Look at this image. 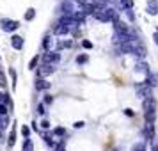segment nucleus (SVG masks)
Here are the masks:
<instances>
[{
    "instance_id": "obj_34",
    "label": "nucleus",
    "mask_w": 158,
    "mask_h": 151,
    "mask_svg": "<svg viewBox=\"0 0 158 151\" xmlns=\"http://www.w3.org/2000/svg\"><path fill=\"white\" fill-rule=\"evenodd\" d=\"M124 114H126V115H130V117H131V115H133V110H131V108H126V110H124Z\"/></svg>"
},
{
    "instance_id": "obj_12",
    "label": "nucleus",
    "mask_w": 158,
    "mask_h": 151,
    "mask_svg": "<svg viewBox=\"0 0 158 151\" xmlns=\"http://www.w3.org/2000/svg\"><path fill=\"white\" fill-rule=\"evenodd\" d=\"M15 141H16V128H13V130H11V133H9L7 148H13V146H15Z\"/></svg>"
},
{
    "instance_id": "obj_31",
    "label": "nucleus",
    "mask_w": 158,
    "mask_h": 151,
    "mask_svg": "<svg viewBox=\"0 0 158 151\" xmlns=\"http://www.w3.org/2000/svg\"><path fill=\"white\" fill-rule=\"evenodd\" d=\"M0 86H2V87L6 86V75H4L2 71H0Z\"/></svg>"
},
{
    "instance_id": "obj_10",
    "label": "nucleus",
    "mask_w": 158,
    "mask_h": 151,
    "mask_svg": "<svg viewBox=\"0 0 158 151\" xmlns=\"http://www.w3.org/2000/svg\"><path fill=\"white\" fill-rule=\"evenodd\" d=\"M11 44H13V48H16V50H22L23 48V37L13 36L11 37Z\"/></svg>"
},
{
    "instance_id": "obj_36",
    "label": "nucleus",
    "mask_w": 158,
    "mask_h": 151,
    "mask_svg": "<svg viewBox=\"0 0 158 151\" xmlns=\"http://www.w3.org/2000/svg\"><path fill=\"white\" fill-rule=\"evenodd\" d=\"M153 37H155V43L158 44V32H155V36H153Z\"/></svg>"
},
{
    "instance_id": "obj_23",
    "label": "nucleus",
    "mask_w": 158,
    "mask_h": 151,
    "mask_svg": "<svg viewBox=\"0 0 158 151\" xmlns=\"http://www.w3.org/2000/svg\"><path fill=\"white\" fill-rule=\"evenodd\" d=\"M23 151H32V141H30V139L25 141V144H23Z\"/></svg>"
},
{
    "instance_id": "obj_33",
    "label": "nucleus",
    "mask_w": 158,
    "mask_h": 151,
    "mask_svg": "<svg viewBox=\"0 0 158 151\" xmlns=\"http://www.w3.org/2000/svg\"><path fill=\"white\" fill-rule=\"evenodd\" d=\"M84 124H85V123H84V121H77V123H75V128H82Z\"/></svg>"
},
{
    "instance_id": "obj_16",
    "label": "nucleus",
    "mask_w": 158,
    "mask_h": 151,
    "mask_svg": "<svg viewBox=\"0 0 158 151\" xmlns=\"http://www.w3.org/2000/svg\"><path fill=\"white\" fill-rule=\"evenodd\" d=\"M144 117H146L148 123H153L155 119H156V112H148V114H144Z\"/></svg>"
},
{
    "instance_id": "obj_32",
    "label": "nucleus",
    "mask_w": 158,
    "mask_h": 151,
    "mask_svg": "<svg viewBox=\"0 0 158 151\" xmlns=\"http://www.w3.org/2000/svg\"><path fill=\"white\" fill-rule=\"evenodd\" d=\"M41 128H43V130H46V128H50V123L46 121V119H43V121H41Z\"/></svg>"
},
{
    "instance_id": "obj_3",
    "label": "nucleus",
    "mask_w": 158,
    "mask_h": 151,
    "mask_svg": "<svg viewBox=\"0 0 158 151\" xmlns=\"http://www.w3.org/2000/svg\"><path fill=\"white\" fill-rule=\"evenodd\" d=\"M142 108H144V114L148 112H156V100L151 96V98H146L142 103Z\"/></svg>"
},
{
    "instance_id": "obj_29",
    "label": "nucleus",
    "mask_w": 158,
    "mask_h": 151,
    "mask_svg": "<svg viewBox=\"0 0 158 151\" xmlns=\"http://www.w3.org/2000/svg\"><path fill=\"white\" fill-rule=\"evenodd\" d=\"M0 115H7V107L6 105H0Z\"/></svg>"
},
{
    "instance_id": "obj_18",
    "label": "nucleus",
    "mask_w": 158,
    "mask_h": 151,
    "mask_svg": "<svg viewBox=\"0 0 158 151\" xmlns=\"http://www.w3.org/2000/svg\"><path fill=\"white\" fill-rule=\"evenodd\" d=\"M121 7L123 9H131V7H133V0H123Z\"/></svg>"
},
{
    "instance_id": "obj_38",
    "label": "nucleus",
    "mask_w": 158,
    "mask_h": 151,
    "mask_svg": "<svg viewBox=\"0 0 158 151\" xmlns=\"http://www.w3.org/2000/svg\"><path fill=\"white\" fill-rule=\"evenodd\" d=\"M156 32H158V30H156Z\"/></svg>"
},
{
    "instance_id": "obj_7",
    "label": "nucleus",
    "mask_w": 158,
    "mask_h": 151,
    "mask_svg": "<svg viewBox=\"0 0 158 151\" xmlns=\"http://www.w3.org/2000/svg\"><path fill=\"white\" fill-rule=\"evenodd\" d=\"M114 29H115V34H123V36H130V29L126 27V23L119 22V20H114Z\"/></svg>"
},
{
    "instance_id": "obj_27",
    "label": "nucleus",
    "mask_w": 158,
    "mask_h": 151,
    "mask_svg": "<svg viewBox=\"0 0 158 151\" xmlns=\"http://www.w3.org/2000/svg\"><path fill=\"white\" fill-rule=\"evenodd\" d=\"M43 141L46 144H48V146H53V141H52V135H48V133H46V135L43 137Z\"/></svg>"
},
{
    "instance_id": "obj_35",
    "label": "nucleus",
    "mask_w": 158,
    "mask_h": 151,
    "mask_svg": "<svg viewBox=\"0 0 158 151\" xmlns=\"http://www.w3.org/2000/svg\"><path fill=\"white\" fill-rule=\"evenodd\" d=\"M37 112H39V114H44V105H39V107H37Z\"/></svg>"
},
{
    "instance_id": "obj_1",
    "label": "nucleus",
    "mask_w": 158,
    "mask_h": 151,
    "mask_svg": "<svg viewBox=\"0 0 158 151\" xmlns=\"http://www.w3.org/2000/svg\"><path fill=\"white\" fill-rule=\"evenodd\" d=\"M0 27L4 32H15L18 27H20V23L16 22V20H9V18H2V22H0Z\"/></svg>"
},
{
    "instance_id": "obj_8",
    "label": "nucleus",
    "mask_w": 158,
    "mask_h": 151,
    "mask_svg": "<svg viewBox=\"0 0 158 151\" xmlns=\"http://www.w3.org/2000/svg\"><path fill=\"white\" fill-rule=\"evenodd\" d=\"M148 15H158V0H148Z\"/></svg>"
},
{
    "instance_id": "obj_22",
    "label": "nucleus",
    "mask_w": 158,
    "mask_h": 151,
    "mask_svg": "<svg viewBox=\"0 0 158 151\" xmlns=\"http://www.w3.org/2000/svg\"><path fill=\"white\" fill-rule=\"evenodd\" d=\"M77 62H78V64H85V62H87V53L78 55V57H77Z\"/></svg>"
},
{
    "instance_id": "obj_30",
    "label": "nucleus",
    "mask_w": 158,
    "mask_h": 151,
    "mask_svg": "<svg viewBox=\"0 0 158 151\" xmlns=\"http://www.w3.org/2000/svg\"><path fill=\"white\" fill-rule=\"evenodd\" d=\"M82 44H84V48H93V43H91V41H87V39H84Z\"/></svg>"
},
{
    "instance_id": "obj_37",
    "label": "nucleus",
    "mask_w": 158,
    "mask_h": 151,
    "mask_svg": "<svg viewBox=\"0 0 158 151\" xmlns=\"http://www.w3.org/2000/svg\"><path fill=\"white\" fill-rule=\"evenodd\" d=\"M153 151H158V142H155V146H153Z\"/></svg>"
},
{
    "instance_id": "obj_20",
    "label": "nucleus",
    "mask_w": 158,
    "mask_h": 151,
    "mask_svg": "<svg viewBox=\"0 0 158 151\" xmlns=\"http://www.w3.org/2000/svg\"><path fill=\"white\" fill-rule=\"evenodd\" d=\"M7 123H9L7 115H0V128L4 130V128H6V126H7Z\"/></svg>"
},
{
    "instance_id": "obj_11",
    "label": "nucleus",
    "mask_w": 158,
    "mask_h": 151,
    "mask_svg": "<svg viewBox=\"0 0 158 151\" xmlns=\"http://www.w3.org/2000/svg\"><path fill=\"white\" fill-rule=\"evenodd\" d=\"M48 87H50V82H44L43 78L36 80V89L37 91H43V89H48Z\"/></svg>"
},
{
    "instance_id": "obj_14",
    "label": "nucleus",
    "mask_w": 158,
    "mask_h": 151,
    "mask_svg": "<svg viewBox=\"0 0 158 151\" xmlns=\"http://www.w3.org/2000/svg\"><path fill=\"white\" fill-rule=\"evenodd\" d=\"M131 151H146V142H137L133 148H131Z\"/></svg>"
},
{
    "instance_id": "obj_24",
    "label": "nucleus",
    "mask_w": 158,
    "mask_h": 151,
    "mask_svg": "<svg viewBox=\"0 0 158 151\" xmlns=\"http://www.w3.org/2000/svg\"><path fill=\"white\" fill-rule=\"evenodd\" d=\"M50 44H52V39H50V36H46V37L43 39V46L48 50V48H50Z\"/></svg>"
},
{
    "instance_id": "obj_26",
    "label": "nucleus",
    "mask_w": 158,
    "mask_h": 151,
    "mask_svg": "<svg viewBox=\"0 0 158 151\" xmlns=\"http://www.w3.org/2000/svg\"><path fill=\"white\" fill-rule=\"evenodd\" d=\"M22 135L25 137V139H29V135H30V128L29 126H23L22 128Z\"/></svg>"
},
{
    "instance_id": "obj_6",
    "label": "nucleus",
    "mask_w": 158,
    "mask_h": 151,
    "mask_svg": "<svg viewBox=\"0 0 158 151\" xmlns=\"http://www.w3.org/2000/svg\"><path fill=\"white\" fill-rule=\"evenodd\" d=\"M43 61H44V64L55 66V62H59V61H60V55H59V53H55V52H46V53H44V57H43Z\"/></svg>"
},
{
    "instance_id": "obj_13",
    "label": "nucleus",
    "mask_w": 158,
    "mask_h": 151,
    "mask_svg": "<svg viewBox=\"0 0 158 151\" xmlns=\"http://www.w3.org/2000/svg\"><path fill=\"white\" fill-rule=\"evenodd\" d=\"M137 71L144 73V75H149V69H148V64H146V62H139V64H137Z\"/></svg>"
},
{
    "instance_id": "obj_19",
    "label": "nucleus",
    "mask_w": 158,
    "mask_h": 151,
    "mask_svg": "<svg viewBox=\"0 0 158 151\" xmlns=\"http://www.w3.org/2000/svg\"><path fill=\"white\" fill-rule=\"evenodd\" d=\"M9 75L13 77V87L16 89V80H18V77H16V71H15V68H9Z\"/></svg>"
},
{
    "instance_id": "obj_5",
    "label": "nucleus",
    "mask_w": 158,
    "mask_h": 151,
    "mask_svg": "<svg viewBox=\"0 0 158 151\" xmlns=\"http://www.w3.org/2000/svg\"><path fill=\"white\" fill-rule=\"evenodd\" d=\"M135 89H137V94H139V96H142L144 100H146V98H151V87L148 86L146 82H144V84H139Z\"/></svg>"
},
{
    "instance_id": "obj_25",
    "label": "nucleus",
    "mask_w": 158,
    "mask_h": 151,
    "mask_svg": "<svg viewBox=\"0 0 158 151\" xmlns=\"http://www.w3.org/2000/svg\"><path fill=\"white\" fill-rule=\"evenodd\" d=\"M37 61H39V55H36V57H34L32 61H30V64H29V69H34V68H36Z\"/></svg>"
},
{
    "instance_id": "obj_28",
    "label": "nucleus",
    "mask_w": 158,
    "mask_h": 151,
    "mask_svg": "<svg viewBox=\"0 0 158 151\" xmlns=\"http://www.w3.org/2000/svg\"><path fill=\"white\" fill-rule=\"evenodd\" d=\"M55 149H57V151H66V149H64V141H60V142L55 146Z\"/></svg>"
},
{
    "instance_id": "obj_4",
    "label": "nucleus",
    "mask_w": 158,
    "mask_h": 151,
    "mask_svg": "<svg viewBox=\"0 0 158 151\" xmlns=\"http://www.w3.org/2000/svg\"><path fill=\"white\" fill-rule=\"evenodd\" d=\"M55 71V66H52V64H44L37 69V78H43V77H48V75H52V73Z\"/></svg>"
},
{
    "instance_id": "obj_15",
    "label": "nucleus",
    "mask_w": 158,
    "mask_h": 151,
    "mask_svg": "<svg viewBox=\"0 0 158 151\" xmlns=\"http://www.w3.org/2000/svg\"><path fill=\"white\" fill-rule=\"evenodd\" d=\"M149 87H155L156 86V77L155 75H148V82H146Z\"/></svg>"
},
{
    "instance_id": "obj_2",
    "label": "nucleus",
    "mask_w": 158,
    "mask_h": 151,
    "mask_svg": "<svg viewBox=\"0 0 158 151\" xmlns=\"http://www.w3.org/2000/svg\"><path fill=\"white\" fill-rule=\"evenodd\" d=\"M60 11L64 13V16H73L75 15V11H77V7H75V4H73L71 0H62V4H60Z\"/></svg>"
},
{
    "instance_id": "obj_9",
    "label": "nucleus",
    "mask_w": 158,
    "mask_h": 151,
    "mask_svg": "<svg viewBox=\"0 0 158 151\" xmlns=\"http://www.w3.org/2000/svg\"><path fill=\"white\" fill-rule=\"evenodd\" d=\"M144 135H146V139H155V124L153 123H148L144 126Z\"/></svg>"
},
{
    "instance_id": "obj_21",
    "label": "nucleus",
    "mask_w": 158,
    "mask_h": 151,
    "mask_svg": "<svg viewBox=\"0 0 158 151\" xmlns=\"http://www.w3.org/2000/svg\"><path fill=\"white\" fill-rule=\"evenodd\" d=\"M66 133V128H62V126H59V128L53 130V135H57V137H62Z\"/></svg>"
},
{
    "instance_id": "obj_17",
    "label": "nucleus",
    "mask_w": 158,
    "mask_h": 151,
    "mask_svg": "<svg viewBox=\"0 0 158 151\" xmlns=\"http://www.w3.org/2000/svg\"><path fill=\"white\" fill-rule=\"evenodd\" d=\"M34 16H36V11H34V9H29V11L25 13V20L30 22V20H34Z\"/></svg>"
}]
</instances>
